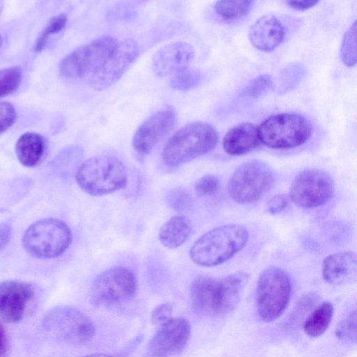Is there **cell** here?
<instances>
[{
  "instance_id": "cell-1",
  "label": "cell",
  "mask_w": 357,
  "mask_h": 357,
  "mask_svg": "<svg viewBox=\"0 0 357 357\" xmlns=\"http://www.w3.org/2000/svg\"><path fill=\"white\" fill-rule=\"evenodd\" d=\"M248 238V231L243 226L238 224L222 225L200 236L192 245L190 257L199 266H218L243 250Z\"/></svg>"
},
{
  "instance_id": "cell-2",
  "label": "cell",
  "mask_w": 357,
  "mask_h": 357,
  "mask_svg": "<svg viewBox=\"0 0 357 357\" xmlns=\"http://www.w3.org/2000/svg\"><path fill=\"white\" fill-rule=\"evenodd\" d=\"M218 139L217 130L208 123L188 124L167 142L162 152V160L169 167L179 166L210 152Z\"/></svg>"
},
{
  "instance_id": "cell-3",
  "label": "cell",
  "mask_w": 357,
  "mask_h": 357,
  "mask_svg": "<svg viewBox=\"0 0 357 357\" xmlns=\"http://www.w3.org/2000/svg\"><path fill=\"white\" fill-rule=\"evenodd\" d=\"M75 180L87 194L102 196L124 188L128 182V172L118 158L98 155L82 163L76 172Z\"/></svg>"
},
{
  "instance_id": "cell-4",
  "label": "cell",
  "mask_w": 357,
  "mask_h": 357,
  "mask_svg": "<svg viewBox=\"0 0 357 357\" xmlns=\"http://www.w3.org/2000/svg\"><path fill=\"white\" fill-rule=\"evenodd\" d=\"M70 229L63 221L45 218L31 224L24 231L22 245L34 258L48 259L63 255L71 244Z\"/></svg>"
},
{
  "instance_id": "cell-5",
  "label": "cell",
  "mask_w": 357,
  "mask_h": 357,
  "mask_svg": "<svg viewBox=\"0 0 357 357\" xmlns=\"http://www.w3.org/2000/svg\"><path fill=\"white\" fill-rule=\"evenodd\" d=\"M260 141L275 149L300 146L311 137L313 127L309 119L296 113H282L264 120L258 127Z\"/></svg>"
},
{
  "instance_id": "cell-6",
  "label": "cell",
  "mask_w": 357,
  "mask_h": 357,
  "mask_svg": "<svg viewBox=\"0 0 357 357\" xmlns=\"http://www.w3.org/2000/svg\"><path fill=\"white\" fill-rule=\"evenodd\" d=\"M119 44V41L114 37L103 36L81 45L61 60L59 73L67 78L86 81L102 68Z\"/></svg>"
},
{
  "instance_id": "cell-7",
  "label": "cell",
  "mask_w": 357,
  "mask_h": 357,
  "mask_svg": "<svg viewBox=\"0 0 357 357\" xmlns=\"http://www.w3.org/2000/svg\"><path fill=\"white\" fill-rule=\"evenodd\" d=\"M291 293V279L280 268L271 266L260 274L256 291L258 317L265 322L278 319L288 305Z\"/></svg>"
},
{
  "instance_id": "cell-8",
  "label": "cell",
  "mask_w": 357,
  "mask_h": 357,
  "mask_svg": "<svg viewBox=\"0 0 357 357\" xmlns=\"http://www.w3.org/2000/svg\"><path fill=\"white\" fill-rule=\"evenodd\" d=\"M43 327L53 338L62 342L83 344L94 336L96 328L91 319L71 306H57L43 317Z\"/></svg>"
},
{
  "instance_id": "cell-9",
  "label": "cell",
  "mask_w": 357,
  "mask_h": 357,
  "mask_svg": "<svg viewBox=\"0 0 357 357\" xmlns=\"http://www.w3.org/2000/svg\"><path fill=\"white\" fill-rule=\"evenodd\" d=\"M275 177L270 167L259 160L247 161L232 174L228 190L231 197L239 204L259 200L273 186Z\"/></svg>"
},
{
  "instance_id": "cell-10",
  "label": "cell",
  "mask_w": 357,
  "mask_h": 357,
  "mask_svg": "<svg viewBox=\"0 0 357 357\" xmlns=\"http://www.w3.org/2000/svg\"><path fill=\"white\" fill-rule=\"evenodd\" d=\"M136 291L137 279L132 271L124 266H115L95 278L90 295L95 304L109 305L130 300Z\"/></svg>"
},
{
  "instance_id": "cell-11",
  "label": "cell",
  "mask_w": 357,
  "mask_h": 357,
  "mask_svg": "<svg viewBox=\"0 0 357 357\" xmlns=\"http://www.w3.org/2000/svg\"><path fill=\"white\" fill-rule=\"evenodd\" d=\"M333 190V181L326 172L318 169H307L296 176L289 196L296 206L313 208L328 202Z\"/></svg>"
},
{
  "instance_id": "cell-12",
  "label": "cell",
  "mask_w": 357,
  "mask_h": 357,
  "mask_svg": "<svg viewBox=\"0 0 357 357\" xmlns=\"http://www.w3.org/2000/svg\"><path fill=\"white\" fill-rule=\"evenodd\" d=\"M191 335V327L183 317L172 318L159 326L151 338L149 352L152 357H172L185 347Z\"/></svg>"
},
{
  "instance_id": "cell-13",
  "label": "cell",
  "mask_w": 357,
  "mask_h": 357,
  "mask_svg": "<svg viewBox=\"0 0 357 357\" xmlns=\"http://www.w3.org/2000/svg\"><path fill=\"white\" fill-rule=\"evenodd\" d=\"M139 54L137 44L131 39L119 41L115 52L102 68L86 82L96 90L108 88L121 77Z\"/></svg>"
},
{
  "instance_id": "cell-14",
  "label": "cell",
  "mask_w": 357,
  "mask_h": 357,
  "mask_svg": "<svg viewBox=\"0 0 357 357\" xmlns=\"http://www.w3.org/2000/svg\"><path fill=\"white\" fill-rule=\"evenodd\" d=\"M176 118L175 111L170 107L147 118L134 134L132 144L135 151L144 155L149 153L172 129Z\"/></svg>"
},
{
  "instance_id": "cell-15",
  "label": "cell",
  "mask_w": 357,
  "mask_h": 357,
  "mask_svg": "<svg viewBox=\"0 0 357 357\" xmlns=\"http://www.w3.org/2000/svg\"><path fill=\"white\" fill-rule=\"evenodd\" d=\"M33 296L32 286L20 280H6L0 284V316L6 323L20 321Z\"/></svg>"
},
{
  "instance_id": "cell-16",
  "label": "cell",
  "mask_w": 357,
  "mask_h": 357,
  "mask_svg": "<svg viewBox=\"0 0 357 357\" xmlns=\"http://www.w3.org/2000/svg\"><path fill=\"white\" fill-rule=\"evenodd\" d=\"M248 280L249 275L244 271L215 278L213 291V316L227 314L236 307Z\"/></svg>"
},
{
  "instance_id": "cell-17",
  "label": "cell",
  "mask_w": 357,
  "mask_h": 357,
  "mask_svg": "<svg viewBox=\"0 0 357 357\" xmlns=\"http://www.w3.org/2000/svg\"><path fill=\"white\" fill-rule=\"evenodd\" d=\"M194 56L195 50L189 43H169L155 54L152 61L153 70L159 77L174 75L188 68Z\"/></svg>"
},
{
  "instance_id": "cell-18",
  "label": "cell",
  "mask_w": 357,
  "mask_h": 357,
  "mask_svg": "<svg viewBox=\"0 0 357 357\" xmlns=\"http://www.w3.org/2000/svg\"><path fill=\"white\" fill-rule=\"evenodd\" d=\"M284 28L281 22L273 15H265L258 18L248 31V38L257 49L270 52L283 41Z\"/></svg>"
},
{
  "instance_id": "cell-19",
  "label": "cell",
  "mask_w": 357,
  "mask_h": 357,
  "mask_svg": "<svg viewBox=\"0 0 357 357\" xmlns=\"http://www.w3.org/2000/svg\"><path fill=\"white\" fill-rule=\"evenodd\" d=\"M324 280L331 285H340L357 275V254L343 251L327 256L322 262Z\"/></svg>"
},
{
  "instance_id": "cell-20",
  "label": "cell",
  "mask_w": 357,
  "mask_h": 357,
  "mask_svg": "<svg viewBox=\"0 0 357 357\" xmlns=\"http://www.w3.org/2000/svg\"><path fill=\"white\" fill-rule=\"evenodd\" d=\"M260 143L258 127L251 123H242L226 133L222 144L227 153L241 155L254 150Z\"/></svg>"
},
{
  "instance_id": "cell-21",
  "label": "cell",
  "mask_w": 357,
  "mask_h": 357,
  "mask_svg": "<svg viewBox=\"0 0 357 357\" xmlns=\"http://www.w3.org/2000/svg\"><path fill=\"white\" fill-rule=\"evenodd\" d=\"M45 150V142L43 137L34 132L22 134L15 144V153L20 162L28 167L38 165Z\"/></svg>"
},
{
  "instance_id": "cell-22",
  "label": "cell",
  "mask_w": 357,
  "mask_h": 357,
  "mask_svg": "<svg viewBox=\"0 0 357 357\" xmlns=\"http://www.w3.org/2000/svg\"><path fill=\"white\" fill-rule=\"evenodd\" d=\"M192 231V224L188 217L176 215L162 225L158 238L164 246L171 249L177 248L190 238Z\"/></svg>"
},
{
  "instance_id": "cell-23",
  "label": "cell",
  "mask_w": 357,
  "mask_h": 357,
  "mask_svg": "<svg viewBox=\"0 0 357 357\" xmlns=\"http://www.w3.org/2000/svg\"><path fill=\"white\" fill-rule=\"evenodd\" d=\"M333 314V306L330 302H323L308 316L303 324L306 335L317 337L328 329Z\"/></svg>"
},
{
  "instance_id": "cell-24",
  "label": "cell",
  "mask_w": 357,
  "mask_h": 357,
  "mask_svg": "<svg viewBox=\"0 0 357 357\" xmlns=\"http://www.w3.org/2000/svg\"><path fill=\"white\" fill-rule=\"evenodd\" d=\"M252 4L251 1H218L215 3L214 10L223 20L234 22L245 16Z\"/></svg>"
},
{
  "instance_id": "cell-25",
  "label": "cell",
  "mask_w": 357,
  "mask_h": 357,
  "mask_svg": "<svg viewBox=\"0 0 357 357\" xmlns=\"http://www.w3.org/2000/svg\"><path fill=\"white\" fill-rule=\"evenodd\" d=\"M340 55L345 66L350 68L357 64V18L343 36Z\"/></svg>"
},
{
  "instance_id": "cell-26",
  "label": "cell",
  "mask_w": 357,
  "mask_h": 357,
  "mask_svg": "<svg viewBox=\"0 0 357 357\" xmlns=\"http://www.w3.org/2000/svg\"><path fill=\"white\" fill-rule=\"evenodd\" d=\"M335 333L343 342H357V305L338 323Z\"/></svg>"
},
{
  "instance_id": "cell-27",
  "label": "cell",
  "mask_w": 357,
  "mask_h": 357,
  "mask_svg": "<svg viewBox=\"0 0 357 357\" xmlns=\"http://www.w3.org/2000/svg\"><path fill=\"white\" fill-rule=\"evenodd\" d=\"M68 22V15L61 13L52 17L38 36L33 47L34 52H40L46 45L50 36L62 31Z\"/></svg>"
},
{
  "instance_id": "cell-28",
  "label": "cell",
  "mask_w": 357,
  "mask_h": 357,
  "mask_svg": "<svg viewBox=\"0 0 357 357\" xmlns=\"http://www.w3.org/2000/svg\"><path fill=\"white\" fill-rule=\"evenodd\" d=\"M202 80V75L198 70L188 68L174 75L169 82V86L177 91H187L197 86Z\"/></svg>"
},
{
  "instance_id": "cell-29",
  "label": "cell",
  "mask_w": 357,
  "mask_h": 357,
  "mask_svg": "<svg viewBox=\"0 0 357 357\" xmlns=\"http://www.w3.org/2000/svg\"><path fill=\"white\" fill-rule=\"evenodd\" d=\"M274 86L269 75H261L252 79L243 89L240 95L243 98L256 99L266 94Z\"/></svg>"
},
{
  "instance_id": "cell-30",
  "label": "cell",
  "mask_w": 357,
  "mask_h": 357,
  "mask_svg": "<svg viewBox=\"0 0 357 357\" xmlns=\"http://www.w3.org/2000/svg\"><path fill=\"white\" fill-rule=\"evenodd\" d=\"M22 81V70L20 66L2 69L0 72L1 97L7 96L15 91Z\"/></svg>"
},
{
  "instance_id": "cell-31",
  "label": "cell",
  "mask_w": 357,
  "mask_h": 357,
  "mask_svg": "<svg viewBox=\"0 0 357 357\" xmlns=\"http://www.w3.org/2000/svg\"><path fill=\"white\" fill-rule=\"evenodd\" d=\"M304 73V68L299 64H292L284 69L280 77L281 92L293 89L302 79Z\"/></svg>"
},
{
  "instance_id": "cell-32",
  "label": "cell",
  "mask_w": 357,
  "mask_h": 357,
  "mask_svg": "<svg viewBox=\"0 0 357 357\" xmlns=\"http://www.w3.org/2000/svg\"><path fill=\"white\" fill-rule=\"evenodd\" d=\"M220 188V181L213 175H205L200 178L195 185V192L199 197H207L214 195Z\"/></svg>"
},
{
  "instance_id": "cell-33",
  "label": "cell",
  "mask_w": 357,
  "mask_h": 357,
  "mask_svg": "<svg viewBox=\"0 0 357 357\" xmlns=\"http://www.w3.org/2000/svg\"><path fill=\"white\" fill-rule=\"evenodd\" d=\"M17 113L13 105L8 102L0 104V131L1 133L9 129L15 122Z\"/></svg>"
},
{
  "instance_id": "cell-34",
  "label": "cell",
  "mask_w": 357,
  "mask_h": 357,
  "mask_svg": "<svg viewBox=\"0 0 357 357\" xmlns=\"http://www.w3.org/2000/svg\"><path fill=\"white\" fill-rule=\"evenodd\" d=\"M173 307L170 303H162L154 308L151 312V321L158 326L167 322L172 318Z\"/></svg>"
},
{
  "instance_id": "cell-35",
  "label": "cell",
  "mask_w": 357,
  "mask_h": 357,
  "mask_svg": "<svg viewBox=\"0 0 357 357\" xmlns=\"http://www.w3.org/2000/svg\"><path fill=\"white\" fill-rule=\"evenodd\" d=\"M289 196L280 193L273 196L266 203V211L272 215L281 213L289 206L290 202Z\"/></svg>"
},
{
  "instance_id": "cell-36",
  "label": "cell",
  "mask_w": 357,
  "mask_h": 357,
  "mask_svg": "<svg viewBox=\"0 0 357 357\" xmlns=\"http://www.w3.org/2000/svg\"><path fill=\"white\" fill-rule=\"evenodd\" d=\"M319 1L305 0V1H287L286 3L291 8L297 10H308L317 3Z\"/></svg>"
},
{
  "instance_id": "cell-37",
  "label": "cell",
  "mask_w": 357,
  "mask_h": 357,
  "mask_svg": "<svg viewBox=\"0 0 357 357\" xmlns=\"http://www.w3.org/2000/svg\"><path fill=\"white\" fill-rule=\"evenodd\" d=\"M10 348V341L8 333L3 324L1 325V357H6Z\"/></svg>"
},
{
  "instance_id": "cell-38",
  "label": "cell",
  "mask_w": 357,
  "mask_h": 357,
  "mask_svg": "<svg viewBox=\"0 0 357 357\" xmlns=\"http://www.w3.org/2000/svg\"><path fill=\"white\" fill-rule=\"evenodd\" d=\"M11 236V228L8 224H1L0 229L1 248L3 249L8 243Z\"/></svg>"
},
{
  "instance_id": "cell-39",
  "label": "cell",
  "mask_w": 357,
  "mask_h": 357,
  "mask_svg": "<svg viewBox=\"0 0 357 357\" xmlns=\"http://www.w3.org/2000/svg\"><path fill=\"white\" fill-rule=\"evenodd\" d=\"M82 357H114L112 355L102 353H96L92 354H88Z\"/></svg>"
}]
</instances>
